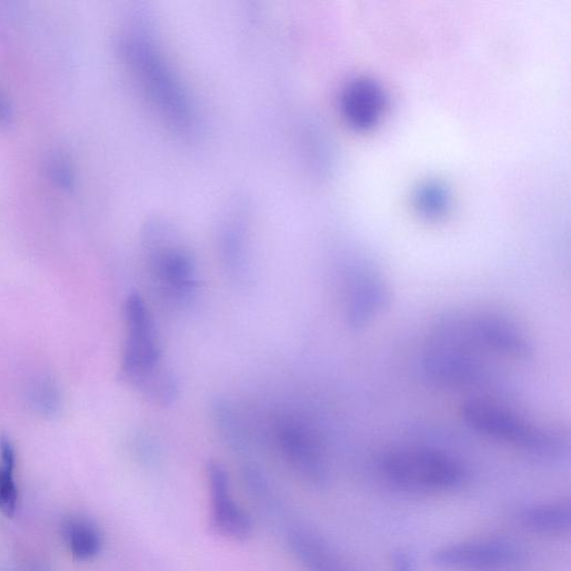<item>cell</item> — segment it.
Returning <instances> with one entry per match:
<instances>
[{"mask_svg":"<svg viewBox=\"0 0 571 571\" xmlns=\"http://www.w3.org/2000/svg\"><path fill=\"white\" fill-rule=\"evenodd\" d=\"M124 323L122 380L150 403L172 405L180 394L179 380L164 362L156 321L138 293L124 303Z\"/></svg>","mask_w":571,"mask_h":571,"instance_id":"6da1fadb","label":"cell"},{"mask_svg":"<svg viewBox=\"0 0 571 571\" xmlns=\"http://www.w3.org/2000/svg\"><path fill=\"white\" fill-rule=\"evenodd\" d=\"M47 169L50 180L61 191L72 192L77 188V171L67 156L52 154L48 160Z\"/></svg>","mask_w":571,"mask_h":571,"instance_id":"e0dca14e","label":"cell"},{"mask_svg":"<svg viewBox=\"0 0 571 571\" xmlns=\"http://www.w3.org/2000/svg\"><path fill=\"white\" fill-rule=\"evenodd\" d=\"M148 262L159 292L177 305H188L199 292L196 262L184 248L167 238H148Z\"/></svg>","mask_w":571,"mask_h":571,"instance_id":"5b68a950","label":"cell"},{"mask_svg":"<svg viewBox=\"0 0 571 571\" xmlns=\"http://www.w3.org/2000/svg\"><path fill=\"white\" fill-rule=\"evenodd\" d=\"M17 111L3 90H0V129L11 130L17 126Z\"/></svg>","mask_w":571,"mask_h":571,"instance_id":"ffe728a7","label":"cell"},{"mask_svg":"<svg viewBox=\"0 0 571 571\" xmlns=\"http://www.w3.org/2000/svg\"><path fill=\"white\" fill-rule=\"evenodd\" d=\"M517 518L522 528L532 533L563 534L571 528V505L562 501L531 504L522 508Z\"/></svg>","mask_w":571,"mask_h":571,"instance_id":"4fadbf2b","label":"cell"},{"mask_svg":"<svg viewBox=\"0 0 571 571\" xmlns=\"http://www.w3.org/2000/svg\"><path fill=\"white\" fill-rule=\"evenodd\" d=\"M211 417L221 439L234 451H246L249 438L241 419L233 405L224 399H217L211 404Z\"/></svg>","mask_w":571,"mask_h":571,"instance_id":"9a60e30c","label":"cell"},{"mask_svg":"<svg viewBox=\"0 0 571 571\" xmlns=\"http://www.w3.org/2000/svg\"><path fill=\"white\" fill-rule=\"evenodd\" d=\"M390 301V289L383 277L370 269L357 271L345 301L348 325L358 331L367 328L388 309Z\"/></svg>","mask_w":571,"mask_h":571,"instance_id":"30bf717a","label":"cell"},{"mask_svg":"<svg viewBox=\"0 0 571 571\" xmlns=\"http://www.w3.org/2000/svg\"><path fill=\"white\" fill-rule=\"evenodd\" d=\"M379 471L391 488L412 494L457 491L470 479L469 469L457 457L420 447L385 452L379 461Z\"/></svg>","mask_w":571,"mask_h":571,"instance_id":"7a4b0ae2","label":"cell"},{"mask_svg":"<svg viewBox=\"0 0 571 571\" xmlns=\"http://www.w3.org/2000/svg\"><path fill=\"white\" fill-rule=\"evenodd\" d=\"M0 458H2V464L17 465V450L8 435L0 437Z\"/></svg>","mask_w":571,"mask_h":571,"instance_id":"7402d4cb","label":"cell"},{"mask_svg":"<svg viewBox=\"0 0 571 571\" xmlns=\"http://www.w3.org/2000/svg\"><path fill=\"white\" fill-rule=\"evenodd\" d=\"M522 559L520 548L503 539H481L452 543L433 552L432 562L441 569L464 571L501 570Z\"/></svg>","mask_w":571,"mask_h":571,"instance_id":"52a82bcc","label":"cell"},{"mask_svg":"<svg viewBox=\"0 0 571 571\" xmlns=\"http://www.w3.org/2000/svg\"><path fill=\"white\" fill-rule=\"evenodd\" d=\"M468 325L481 350L513 361L532 359L531 341L510 319L497 313H481L469 320Z\"/></svg>","mask_w":571,"mask_h":571,"instance_id":"ba28073f","label":"cell"},{"mask_svg":"<svg viewBox=\"0 0 571 571\" xmlns=\"http://www.w3.org/2000/svg\"><path fill=\"white\" fill-rule=\"evenodd\" d=\"M385 108L382 88L369 79L351 82L342 97V109L348 122L358 130H369L381 119Z\"/></svg>","mask_w":571,"mask_h":571,"instance_id":"7c38bea8","label":"cell"},{"mask_svg":"<svg viewBox=\"0 0 571 571\" xmlns=\"http://www.w3.org/2000/svg\"><path fill=\"white\" fill-rule=\"evenodd\" d=\"M479 349L468 320L444 319L435 327L424 349L423 371L440 385H474L487 375L485 365L478 355Z\"/></svg>","mask_w":571,"mask_h":571,"instance_id":"277c9868","label":"cell"},{"mask_svg":"<svg viewBox=\"0 0 571 571\" xmlns=\"http://www.w3.org/2000/svg\"><path fill=\"white\" fill-rule=\"evenodd\" d=\"M276 440L283 459L301 479L314 487L328 482L329 468L322 447L304 423L293 418L278 421Z\"/></svg>","mask_w":571,"mask_h":571,"instance_id":"8992f818","label":"cell"},{"mask_svg":"<svg viewBox=\"0 0 571 571\" xmlns=\"http://www.w3.org/2000/svg\"><path fill=\"white\" fill-rule=\"evenodd\" d=\"M63 537L78 560H90L97 557L103 544L98 525L82 517H71L63 522Z\"/></svg>","mask_w":571,"mask_h":571,"instance_id":"5bb4252c","label":"cell"},{"mask_svg":"<svg viewBox=\"0 0 571 571\" xmlns=\"http://www.w3.org/2000/svg\"><path fill=\"white\" fill-rule=\"evenodd\" d=\"M392 571H415V561L410 552L400 549L392 555Z\"/></svg>","mask_w":571,"mask_h":571,"instance_id":"44dd1931","label":"cell"},{"mask_svg":"<svg viewBox=\"0 0 571 571\" xmlns=\"http://www.w3.org/2000/svg\"><path fill=\"white\" fill-rule=\"evenodd\" d=\"M288 538L292 551L308 571H355L337 548L314 530L293 527Z\"/></svg>","mask_w":571,"mask_h":571,"instance_id":"8fae6325","label":"cell"},{"mask_svg":"<svg viewBox=\"0 0 571 571\" xmlns=\"http://www.w3.org/2000/svg\"><path fill=\"white\" fill-rule=\"evenodd\" d=\"M460 414L475 433L529 454L552 458L562 450L558 434L494 401L467 400Z\"/></svg>","mask_w":571,"mask_h":571,"instance_id":"3957f363","label":"cell"},{"mask_svg":"<svg viewBox=\"0 0 571 571\" xmlns=\"http://www.w3.org/2000/svg\"><path fill=\"white\" fill-rule=\"evenodd\" d=\"M33 405L44 415L54 417L61 408L58 389L50 381H41L32 388Z\"/></svg>","mask_w":571,"mask_h":571,"instance_id":"d6986e66","label":"cell"},{"mask_svg":"<svg viewBox=\"0 0 571 571\" xmlns=\"http://www.w3.org/2000/svg\"><path fill=\"white\" fill-rule=\"evenodd\" d=\"M14 469L16 467L0 464V511L9 518L16 514L19 501Z\"/></svg>","mask_w":571,"mask_h":571,"instance_id":"ac0fdd59","label":"cell"},{"mask_svg":"<svg viewBox=\"0 0 571 571\" xmlns=\"http://www.w3.org/2000/svg\"><path fill=\"white\" fill-rule=\"evenodd\" d=\"M449 199L445 187L437 182H428L419 188L415 207L424 218L437 220L448 211Z\"/></svg>","mask_w":571,"mask_h":571,"instance_id":"2e32d148","label":"cell"},{"mask_svg":"<svg viewBox=\"0 0 571 571\" xmlns=\"http://www.w3.org/2000/svg\"><path fill=\"white\" fill-rule=\"evenodd\" d=\"M207 479L211 495V525L217 533L233 541H244L252 533V521L231 494L229 475L222 464L210 461Z\"/></svg>","mask_w":571,"mask_h":571,"instance_id":"9c48e42d","label":"cell"}]
</instances>
